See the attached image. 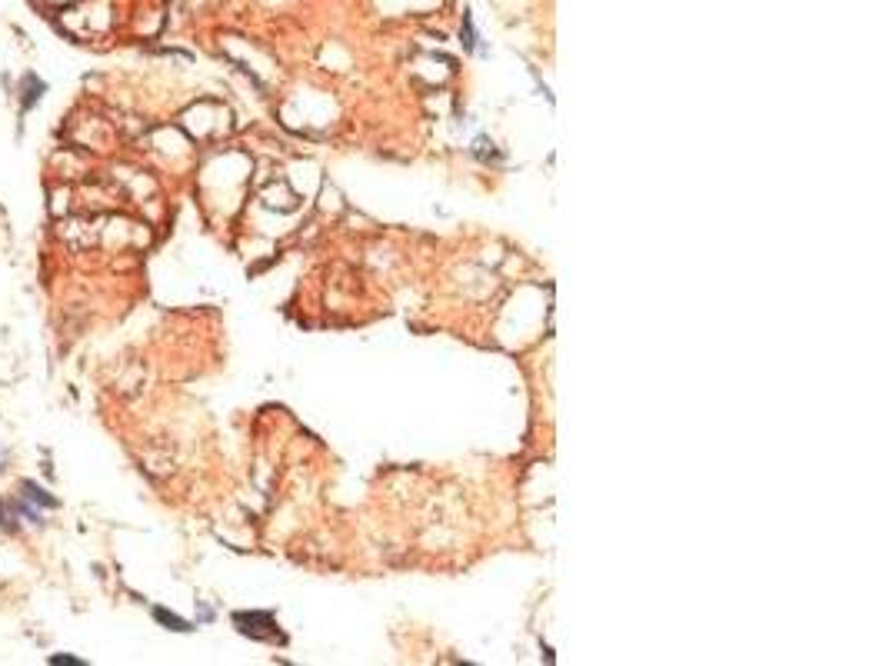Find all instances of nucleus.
Returning <instances> with one entry per match:
<instances>
[{"label":"nucleus","instance_id":"f257e3e1","mask_svg":"<svg viewBox=\"0 0 889 666\" xmlns=\"http://www.w3.org/2000/svg\"><path fill=\"white\" fill-rule=\"evenodd\" d=\"M20 497H24L27 503H34V507H40V510H57L53 493H47V490H44L40 484H34V480H24V484H20Z\"/></svg>","mask_w":889,"mask_h":666},{"label":"nucleus","instance_id":"f03ea898","mask_svg":"<svg viewBox=\"0 0 889 666\" xmlns=\"http://www.w3.org/2000/svg\"><path fill=\"white\" fill-rule=\"evenodd\" d=\"M47 93V84L37 77V74H27L24 77V107L30 110V107H37V100Z\"/></svg>","mask_w":889,"mask_h":666},{"label":"nucleus","instance_id":"7ed1b4c3","mask_svg":"<svg viewBox=\"0 0 889 666\" xmlns=\"http://www.w3.org/2000/svg\"><path fill=\"white\" fill-rule=\"evenodd\" d=\"M154 620H157V623H164L167 630H173V633H190V630H194L190 623H187V620H180V616L171 614V610H164V606H154Z\"/></svg>","mask_w":889,"mask_h":666},{"label":"nucleus","instance_id":"20e7f679","mask_svg":"<svg viewBox=\"0 0 889 666\" xmlns=\"http://www.w3.org/2000/svg\"><path fill=\"white\" fill-rule=\"evenodd\" d=\"M0 530H4V534L20 530V517H17V510H13V500H0Z\"/></svg>","mask_w":889,"mask_h":666},{"label":"nucleus","instance_id":"39448f33","mask_svg":"<svg viewBox=\"0 0 889 666\" xmlns=\"http://www.w3.org/2000/svg\"><path fill=\"white\" fill-rule=\"evenodd\" d=\"M47 663L51 666H84V660H80V656H70V654H53Z\"/></svg>","mask_w":889,"mask_h":666}]
</instances>
